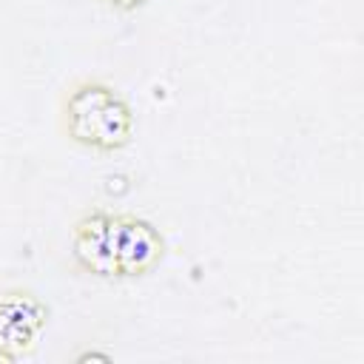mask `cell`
Segmentation results:
<instances>
[{"label":"cell","instance_id":"1","mask_svg":"<svg viewBox=\"0 0 364 364\" xmlns=\"http://www.w3.org/2000/svg\"><path fill=\"white\" fill-rule=\"evenodd\" d=\"M60 125L71 142L100 154H114L131 142L134 114L114 85L82 77L71 82L60 100Z\"/></svg>","mask_w":364,"mask_h":364},{"label":"cell","instance_id":"2","mask_svg":"<svg viewBox=\"0 0 364 364\" xmlns=\"http://www.w3.org/2000/svg\"><path fill=\"white\" fill-rule=\"evenodd\" d=\"M111 247L117 276H142L159 264L165 253L162 233L134 213H114L111 222Z\"/></svg>","mask_w":364,"mask_h":364},{"label":"cell","instance_id":"3","mask_svg":"<svg viewBox=\"0 0 364 364\" xmlns=\"http://www.w3.org/2000/svg\"><path fill=\"white\" fill-rule=\"evenodd\" d=\"M48 307L26 287H11L0 293V350L14 358L28 353L40 333L46 330Z\"/></svg>","mask_w":364,"mask_h":364},{"label":"cell","instance_id":"4","mask_svg":"<svg viewBox=\"0 0 364 364\" xmlns=\"http://www.w3.org/2000/svg\"><path fill=\"white\" fill-rule=\"evenodd\" d=\"M111 222L108 210H85L71 225V253L74 262L94 276H117L114 247H111Z\"/></svg>","mask_w":364,"mask_h":364},{"label":"cell","instance_id":"5","mask_svg":"<svg viewBox=\"0 0 364 364\" xmlns=\"http://www.w3.org/2000/svg\"><path fill=\"white\" fill-rule=\"evenodd\" d=\"M148 0H108V6H114L117 11H136L142 9Z\"/></svg>","mask_w":364,"mask_h":364},{"label":"cell","instance_id":"6","mask_svg":"<svg viewBox=\"0 0 364 364\" xmlns=\"http://www.w3.org/2000/svg\"><path fill=\"white\" fill-rule=\"evenodd\" d=\"M77 361H111L108 353H80Z\"/></svg>","mask_w":364,"mask_h":364},{"label":"cell","instance_id":"7","mask_svg":"<svg viewBox=\"0 0 364 364\" xmlns=\"http://www.w3.org/2000/svg\"><path fill=\"white\" fill-rule=\"evenodd\" d=\"M0 361H3V364H11V361H17V358H14L11 353H3V350H0Z\"/></svg>","mask_w":364,"mask_h":364}]
</instances>
